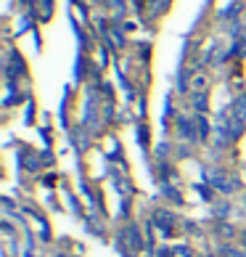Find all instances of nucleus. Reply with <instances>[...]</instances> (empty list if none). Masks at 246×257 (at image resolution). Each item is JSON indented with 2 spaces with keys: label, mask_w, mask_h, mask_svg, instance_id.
<instances>
[{
  "label": "nucleus",
  "mask_w": 246,
  "mask_h": 257,
  "mask_svg": "<svg viewBox=\"0 0 246 257\" xmlns=\"http://www.w3.org/2000/svg\"><path fill=\"white\" fill-rule=\"evenodd\" d=\"M59 257H69V254H59Z\"/></svg>",
  "instance_id": "obj_16"
},
{
  "label": "nucleus",
  "mask_w": 246,
  "mask_h": 257,
  "mask_svg": "<svg viewBox=\"0 0 246 257\" xmlns=\"http://www.w3.org/2000/svg\"><path fill=\"white\" fill-rule=\"evenodd\" d=\"M204 257H212V254H204Z\"/></svg>",
  "instance_id": "obj_17"
},
{
  "label": "nucleus",
  "mask_w": 246,
  "mask_h": 257,
  "mask_svg": "<svg viewBox=\"0 0 246 257\" xmlns=\"http://www.w3.org/2000/svg\"><path fill=\"white\" fill-rule=\"evenodd\" d=\"M172 257H193V249L185 244H177V246H172Z\"/></svg>",
  "instance_id": "obj_13"
},
{
  "label": "nucleus",
  "mask_w": 246,
  "mask_h": 257,
  "mask_svg": "<svg viewBox=\"0 0 246 257\" xmlns=\"http://www.w3.org/2000/svg\"><path fill=\"white\" fill-rule=\"evenodd\" d=\"M233 53L235 56H246V27H238L233 35Z\"/></svg>",
  "instance_id": "obj_5"
},
{
  "label": "nucleus",
  "mask_w": 246,
  "mask_h": 257,
  "mask_svg": "<svg viewBox=\"0 0 246 257\" xmlns=\"http://www.w3.org/2000/svg\"><path fill=\"white\" fill-rule=\"evenodd\" d=\"M24 72V61L19 59V53H11V66H8V77H19V74Z\"/></svg>",
  "instance_id": "obj_7"
},
{
  "label": "nucleus",
  "mask_w": 246,
  "mask_h": 257,
  "mask_svg": "<svg viewBox=\"0 0 246 257\" xmlns=\"http://www.w3.org/2000/svg\"><path fill=\"white\" fill-rule=\"evenodd\" d=\"M119 249H122V254H127V257H135L140 252V236H138V228L135 225H127L125 231H122Z\"/></svg>",
  "instance_id": "obj_2"
},
{
  "label": "nucleus",
  "mask_w": 246,
  "mask_h": 257,
  "mask_svg": "<svg viewBox=\"0 0 246 257\" xmlns=\"http://www.w3.org/2000/svg\"><path fill=\"white\" fill-rule=\"evenodd\" d=\"M196 127H198V141H206V136H209V125H206L204 117L196 119Z\"/></svg>",
  "instance_id": "obj_12"
},
{
  "label": "nucleus",
  "mask_w": 246,
  "mask_h": 257,
  "mask_svg": "<svg viewBox=\"0 0 246 257\" xmlns=\"http://www.w3.org/2000/svg\"><path fill=\"white\" fill-rule=\"evenodd\" d=\"M37 167H40V159L32 157V154H27V151H24V170H30V173H35Z\"/></svg>",
  "instance_id": "obj_11"
},
{
  "label": "nucleus",
  "mask_w": 246,
  "mask_h": 257,
  "mask_svg": "<svg viewBox=\"0 0 246 257\" xmlns=\"http://www.w3.org/2000/svg\"><path fill=\"white\" fill-rule=\"evenodd\" d=\"M222 254H225V257H246V254H241V252H235L233 246H228V244L222 246Z\"/></svg>",
  "instance_id": "obj_14"
},
{
  "label": "nucleus",
  "mask_w": 246,
  "mask_h": 257,
  "mask_svg": "<svg viewBox=\"0 0 246 257\" xmlns=\"http://www.w3.org/2000/svg\"><path fill=\"white\" fill-rule=\"evenodd\" d=\"M151 223H154L162 233H172V223H175V217L169 209H156L154 215H151Z\"/></svg>",
  "instance_id": "obj_4"
},
{
  "label": "nucleus",
  "mask_w": 246,
  "mask_h": 257,
  "mask_svg": "<svg viewBox=\"0 0 246 257\" xmlns=\"http://www.w3.org/2000/svg\"><path fill=\"white\" fill-rule=\"evenodd\" d=\"M243 130H246V93L235 98L233 106L228 109V133H230V138L233 141L241 138Z\"/></svg>",
  "instance_id": "obj_1"
},
{
  "label": "nucleus",
  "mask_w": 246,
  "mask_h": 257,
  "mask_svg": "<svg viewBox=\"0 0 246 257\" xmlns=\"http://www.w3.org/2000/svg\"><path fill=\"white\" fill-rule=\"evenodd\" d=\"M177 125H180V127H177V133H180L183 138H191V141H196V127L191 125V122H188V119H180Z\"/></svg>",
  "instance_id": "obj_8"
},
{
  "label": "nucleus",
  "mask_w": 246,
  "mask_h": 257,
  "mask_svg": "<svg viewBox=\"0 0 246 257\" xmlns=\"http://www.w3.org/2000/svg\"><path fill=\"white\" fill-rule=\"evenodd\" d=\"M206 180H209L214 188H220L222 194H233L235 188H238V180H235L233 175L220 173V170H206Z\"/></svg>",
  "instance_id": "obj_3"
},
{
  "label": "nucleus",
  "mask_w": 246,
  "mask_h": 257,
  "mask_svg": "<svg viewBox=\"0 0 246 257\" xmlns=\"http://www.w3.org/2000/svg\"><path fill=\"white\" fill-rule=\"evenodd\" d=\"M206 77L204 74H198V77H193V82H191V93H206Z\"/></svg>",
  "instance_id": "obj_10"
},
{
  "label": "nucleus",
  "mask_w": 246,
  "mask_h": 257,
  "mask_svg": "<svg viewBox=\"0 0 246 257\" xmlns=\"http://www.w3.org/2000/svg\"><path fill=\"white\" fill-rule=\"evenodd\" d=\"M241 241H243V246H246V231L241 233Z\"/></svg>",
  "instance_id": "obj_15"
},
{
  "label": "nucleus",
  "mask_w": 246,
  "mask_h": 257,
  "mask_svg": "<svg viewBox=\"0 0 246 257\" xmlns=\"http://www.w3.org/2000/svg\"><path fill=\"white\" fill-rule=\"evenodd\" d=\"M191 98H193V106H196L198 114H204L209 109V96H206V93H191Z\"/></svg>",
  "instance_id": "obj_6"
},
{
  "label": "nucleus",
  "mask_w": 246,
  "mask_h": 257,
  "mask_svg": "<svg viewBox=\"0 0 246 257\" xmlns=\"http://www.w3.org/2000/svg\"><path fill=\"white\" fill-rule=\"evenodd\" d=\"M106 35H109V40H111V45H114V48H122V45H125V37H122V32L117 30V27L106 30Z\"/></svg>",
  "instance_id": "obj_9"
}]
</instances>
